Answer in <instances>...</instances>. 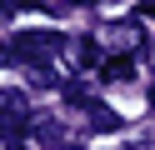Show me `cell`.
<instances>
[{
	"label": "cell",
	"instance_id": "10",
	"mask_svg": "<svg viewBox=\"0 0 155 150\" xmlns=\"http://www.w3.org/2000/svg\"><path fill=\"white\" fill-rule=\"evenodd\" d=\"M105 5H115V0H105Z\"/></svg>",
	"mask_w": 155,
	"mask_h": 150
},
{
	"label": "cell",
	"instance_id": "4",
	"mask_svg": "<svg viewBox=\"0 0 155 150\" xmlns=\"http://www.w3.org/2000/svg\"><path fill=\"white\" fill-rule=\"evenodd\" d=\"M130 75H135V60H130V55H110V60L100 65V80H105V85H115V80H130Z\"/></svg>",
	"mask_w": 155,
	"mask_h": 150
},
{
	"label": "cell",
	"instance_id": "7",
	"mask_svg": "<svg viewBox=\"0 0 155 150\" xmlns=\"http://www.w3.org/2000/svg\"><path fill=\"white\" fill-rule=\"evenodd\" d=\"M140 15H145V20H155V0H140Z\"/></svg>",
	"mask_w": 155,
	"mask_h": 150
},
{
	"label": "cell",
	"instance_id": "3",
	"mask_svg": "<svg viewBox=\"0 0 155 150\" xmlns=\"http://www.w3.org/2000/svg\"><path fill=\"white\" fill-rule=\"evenodd\" d=\"M65 50H70V60H75V65H80V70H90V65H105V60H100V45H95V40H70V45H65Z\"/></svg>",
	"mask_w": 155,
	"mask_h": 150
},
{
	"label": "cell",
	"instance_id": "5",
	"mask_svg": "<svg viewBox=\"0 0 155 150\" xmlns=\"http://www.w3.org/2000/svg\"><path fill=\"white\" fill-rule=\"evenodd\" d=\"M85 120H90L95 130H120V115H115L110 105H100V100H90V105H85Z\"/></svg>",
	"mask_w": 155,
	"mask_h": 150
},
{
	"label": "cell",
	"instance_id": "11",
	"mask_svg": "<svg viewBox=\"0 0 155 150\" xmlns=\"http://www.w3.org/2000/svg\"><path fill=\"white\" fill-rule=\"evenodd\" d=\"M150 55H155V45H150Z\"/></svg>",
	"mask_w": 155,
	"mask_h": 150
},
{
	"label": "cell",
	"instance_id": "2",
	"mask_svg": "<svg viewBox=\"0 0 155 150\" xmlns=\"http://www.w3.org/2000/svg\"><path fill=\"white\" fill-rule=\"evenodd\" d=\"M0 105H5V140H20V130L30 125V105H25V95H20V90H5Z\"/></svg>",
	"mask_w": 155,
	"mask_h": 150
},
{
	"label": "cell",
	"instance_id": "8",
	"mask_svg": "<svg viewBox=\"0 0 155 150\" xmlns=\"http://www.w3.org/2000/svg\"><path fill=\"white\" fill-rule=\"evenodd\" d=\"M5 150H25V145H20V140H5Z\"/></svg>",
	"mask_w": 155,
	"mask_h": 150
},
{
	"label": "cell",
	"instance_id": "6",
	"mask_svg": "<svg viewBox=\"0 0 155 150\" xmlns=\"http://www.w3.org/2000/svg\"><path fill=\"white\" fill-rule=\"evenodd\" d=\"M30 135L40 140V145H60V140H65L60 135V120H30Z\"/></svg>",
	"mask_w": 155,
	"mask_h": 150
},
{
	"label": "cell",
	"instance_id": "9",
	"mask_svg": "<svg viewBox=\"0 0 155 150\" xmlns=\"http://www.w3.org/2000/svg\"><path fill=\"white\" fill-rule=\"evenodd\" d=\"M150 110H155V85H150Z\"/></svg>",
	"mask_w": 155,
	"mask_h": 150
},
{
	"label": "cell",
	"instance_id": "1",
	"mask_svg": "<svg viewBox=\"0 0 155 150\" xmlns=\"http://www.w3.org/2000/svg\"><path fill=\"white\" fill-rule=\"evenodd\" d=\"M65 45H70V40H65L60 30H20V35L10 40V60H25V65H40V60L60 55Z\"/></svg>",
	"mask_w": 155,
	"mask_h": 150
}]
</instances>
